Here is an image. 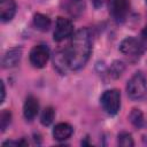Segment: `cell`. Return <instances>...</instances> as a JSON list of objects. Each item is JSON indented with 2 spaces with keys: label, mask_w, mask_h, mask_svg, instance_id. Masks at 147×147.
Segmentation results:
<instances>
[{
  "label": "cell",
  "mask_w": 147,
  "mask_h": 147,
  "mask_svg": "<svg viewBox=\"0 0 147 147\" xmlns=\"http://www.w3.org/2000/svg\"><path fill=\"white\" fill-rule=\"evenodd\" d=\"M91 51H92V40L88 29L84 28L78 30L74 34L70 45L65 51L69 69L71 70L82 69L88 61Z\"/></svg>",
  "instance_id": "6da1fadb"
},
{
  "label": "cell",
  "mask_w": 147,
  "mask_h": 147,
  "mask_svg": "<svg viewBox=\"0 0 147 147\" xmlns=\"http://www.w3.org/2000/svg\"><path fill=\"white\" fill-rule=\"evenodd\" d=\"M126 91L129 96L133 100H139L146 94L147 83H146V78L141 72H137L131 77V79L127 82Z\"/></svg>",
  "instance_id": "7a4b0ae2"
},
{
  "label": "cell",
  "mask_w": 147,
  "mask_h": 147,
  "mask_svg": "<svg viewBox=\"0 0 147 147\" xmlns=\"http://www.w3.org/2000/svg\"><path fill=\"white\" fill-rule=\"evenodd\" d=\"M101 105L106 113L109 115H115L121 107V93L118 90H107L101 95Z\"/></svg>",
  "instance_id": "3957f363"
},
{
  "label": "cell",
  "mask_w": 147,
  "mask_h": 147,
  "mask_svg": "<svg viewBox=\"0 0 147 147\" xmlns=\"http://www.w3.org/2000/svg\"><path fill=\"white\" fill-rule=\"evenodd\" d=\"M145 48L144 42L134 37L125 38L119 45V51L127 56H140L145 52Z\"/></svg>",
  "instance_id": "277c9868"
},
{
  "label": "cell",
  "mask_w": 147,
  "mask_h": 147,
  "mask_svg": "<svg viewBox=\"0 0 147 147\" xmlns=\"http://www.w3.org/2000/svg\"><path fill=\"white\" fill-rule=\"evenodd\" d=\"M108 9L117 22H122L129 13L130 2L129 0H108Z\"/></svg>",
  "instance_id": "5b68a950"
},
{
  "label": "cell",
  "mask_w": 147,
  "mask_h": 147,
  "mask_svg": "<svg viewBox=\"0 0 147 147\" xmlns=\"http://www.w3.org/2000/svg\"><path fill=\"white\" fill-rule=\"evenodd\" d=\"M49 59V49L45 45H37L30 52V62L34 68H44Z\"/></svg>",
  "instance_id": "8992f818"
},
{
  "label": "cell",
  "mask_w": 147,
  "mask_h": 147,
  "mask_svg": "<svg viewBox=\"0 0 147 147\" xmlns=\"http://www.w3.org/2000/svg\"><path fill=\"white\" fill-rule=\"evenodd\" d=\"M74 32V25L72 22L68 18L64 17H59L55 24V30H54V40L55 41H62L70 37Z\"/></svg>",
  "instance_id": "52a82bcc"
},
{
  "label": "cell",
  "mask_w": 147,
  "mask_h": 147,
  "mask_svg": "<svg viewBox=\"0 0 147 147\" xmlns=\"http://www.w3.org/2000/svg\"><path fill=\"white\" fill-rule=\"evenodd\" d=\"M21 56H22V49L18 48V47H15V48H10L9 51H7L2 57V61H1V64H2V68H13L15 67L20 60H21Z\"/></svg>",
  "instance_id": "ba28073f"
},
{
  "label": "cell",
  "mask_w": 147,
  "mask_h": 147,
  "mask_svg": "<svg viewBox=\"0 0 147 147\" xmlns=\"http://www.w3.org/2000/svg\"><path fill=\"white\" fill-rule=\"evenodd\" d=\"M39 111V103H38V100L30 95L26 98L25 102H24V107H23V114H24V117L26 121H32L37 114Z\"/></svg>",
  "instance_id": "9c48e42d"
},
{
  "label": "cell",
  "mask_w": 147,
  "mask_h": 147,
  "mask_svg": "<svg viewBox=\"0 0 147 147\" xmlns=\"http://www.w3.org/2000/svg\"><path fill=\"white\" fill-rule=\"evenodd\" d=\"M16 13V3L14 0H0V17L2 22L10 21Z\"/></svg>",
  "instance_id": "30bf717a"
},
{
  "label": "cell",
  "mask_w": 147,
  "mask_h": 147,
  "mask_svg": "<svg viewBox=\"0 0 147 147\" xmlns=\"http://www.w3.org/2000/svg\"><path fill=\"white\" fill-rule=\"evenodd\" d=\"M72 132H74V129L70 124L59 123L53 129V137H54V139H56L59 141H63V140L69 139L71 137Z\"/></svg>",
  "instance_id": "8fae6325"
},
{
  "label": "cell",
  "mask_w": 147,
  "mask_h": 147,
  "mask_svg": "<svg viewBox=\"0 0 147 147\" xmlns=\"http://www.w3.org/2000/svg\"><path fill=\"white\" fill-rule=\"evenodd\" d=\"M85 8L83 0H65V9L72 16H79Z\"/></svg>",
  "instance_id": "7c38bea8"
},
{
  "label": "cell",
  "mask_w": 147,
  "mask_h": 147,
  "mask_svg": "<svg viewBox=\"0 0 147 147\" xmlns=\"http://www.w3.org/2000/svg\"><path fill=\"white\" fill-rule=\"evenodd\" d=\"M54 67L57 69L59 72H61L62 75L65 74L67 69L69 68V64H68V57H67V52H57L54 56Z\"/></svg>",
  "instance_id": "4fadbf2b"
},
{
  "label": "cell",
  "mask_w": 147,
  "mask_h": 147,
  "mask_svg": "<svg viewBox=\"0 0 147 147\" xmlns=\"http://www.w3.org/2000/svg\"><path fill=\"white\" fill-rule=\"evenodd\" d=\"M33 23H34V26L39 30V31H47L51 26V20L48 16L44 15V14H36L34 17H33Z\"/></svg>",
  "instance_id": "5bb4252c"
},
{
  "label": "cell",
  "mask_w": 147,
  "mask_h": 147,
  "mask_svg": "<svg viewBox=\"0 0 147 147\" xmlns=\"http://www.w3.org/2000/svg\"><path fill=\"white\" fill-rule=\"evenodd\" d=\"M54 116H55V113H54V109L52 107H47L44 109L42 114H41V117H40V122L42 125H49L53 119H54Z\"/></svg>",
  "instance_id": "9a60e30c"
},
{
  "label": "cell",
  "mask_w": 147,
  "mask_h": 147,
  "mask_svg": "<svg viewBox=\"0 0 147 147\" xmlns=\"http://www.w3.org/2000/svg\"><path fill=\"white\" fill-rule=\"evenodd\" d=\"M131 123L134 125V126H138L140 127L142 124H144V116H142V113L139 110V109H132L130 116H129Z\"/></svg>",
  "instance_id": "2e32d148"
},
{
  "label": "cell",
  "mask_w": 147,
  "mask_h": 147,
  "mask_svg": "<svg viewBox=\"0 0 147 147\" xmlns=\"http://www.w3.org/2000/svg\"><path fill=\"white\" fill-rule=\"evenodd\" d=\"M117 138H118V139H117V142H118L119 146H123V147H129V146H130V147H131V146L134 145L133 139H132V136H131L130 133H127V132H122V133H119Z\"/></svg>",
  "instance_id": "e0dca14e"
},
{
  "label": "cell",
  "mask_w": 147,
  "mask_h": 147,
  "mask_svg": "<svg viewBox=\"0 0 147 147\" xmlns=\"http://www.w3.org/2000/svg\"><path fill=\"white\" fill-rule=\"evenodd\" d=\"M10 121H11V114H10V111L7 110V109H3L1 111V115H0V127H1V131L2 132L10 124Z\"/></svg>",
  "instance_id": "ac0fdd59"
},
{
  "label": "cell",
  "mask_w": 147,
  "mask_h": 147,
  "mask_svg": "<svg viewBox=\"0 0 147 147\" xmlns=\"http://www.w3.org/2000/svg\"><path fill=\"white\" fill-rule=\"evenodd\" d=\"M123 69H124L123 63L122 62H118V61H115L111 64V67H110V76L114 77V78L119 77L121 74L123 72Z\"/></svg>",
  "instance_id": "d6986e66"
},
{
  "label": "cell",
  "mask_w": 147,
  "mask_h": 147,
  "mask_svg": "<svg viewBox=\"0 0 147 147\" xmlns=\"http://www.w3.org/2000/svg\"><path fill=\"white\" fill-rule=\"evenodd\" d=\"M5 95H6L5 84H3V82H1V100H0V102H1V103H2V102H3V100H5Z\"/></svg>",
  "instance_id": "ffe728a7"
},
{
  "label": "cell",
  "mask_w": 147,
  "mask_h": 147,
  "mask_svg": "<svg viewBox=\"0 0 147 147\" xmlns=\"http://www.w3.org/2000/svg\"><path fill=\"white\" fill-rule=\"evenodd\" d=\"M92 1H93V3H94L95 7H99L102 3V0H92Z\"/></svg>",
  "instance_id": "44dd1931"
},
{
  "label": "cell",
  "mask_w": 147,
  "mask_h": 147,
  "mask_svg": "<svg viewBox=\"0 0 147 147\" xmlns=\"http://www.w3.org/2000/svg\"><path fill=\"white\" fill-rule=\"evenodd\" d=\"M141 33H142V37H144L145 39H147V25L144 28V30H142V32H141Z\"/></svg>",
  "instance_id": "7402d4cb"
},
{
  "label": "cell",
  "mask_w": 147,
  "mask_h": 147,
  "mask_svg": "<svg viewBox=\"0 0 147 147\" xmlns=\"http://www.w3.org/2000/svg\"><path fill=\"white\" fill-rule=\"evenodd\" d=\"M146 3H147V0H146Z\"/></svg>",
  "instance_id": "603a6c76"
}]
</instances>
